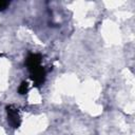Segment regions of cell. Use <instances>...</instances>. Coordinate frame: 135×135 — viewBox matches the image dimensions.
<instances>
[{
  "label": "cell",
  "mask_w": 135,
  "mask_h": 135,
  "mask_svg": "<svg viewBox=\"0 0 135 135\" xmlns=\"http://www.w3.org/2000/svg\"><path fill=\"white\" fill-rule=\"evenodd\" d=\"M8 4H9V2H7V1H0V11H3Z\"/></svg>",
  "instance_id": "obj_1"
}]
</instances>
